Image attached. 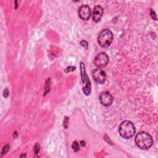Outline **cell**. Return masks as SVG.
<instances>
[{
    "label": "cell",
    "mask_w": 158,
    "mask_h": 158,
    "mask_svg": "<svg viewBox=\"0 0 158 158\" xmlns=\"http://www.w3.org/2000/svg\"><path fill=\"white\" fill-rule=\"evenodd\" d=\"M136 146L141 149H148L153 144V139L151 136L144 131L138 133L135 138Z\"/></svg>",
    "instance_id": "6da1fadb"
},
{
    "label": "cell",
    "mask_w": 158,
    "mask_h": 158,
    "mask_svg": "<svg viewBox=\"0 0 158 158\" xmlns=\"http://www.w3.org/2000/svg\"><path fill=\"white\" fill-rule=\"evenodd\" d=\"M119 133L125 139H130L135 133L136 128L133 123L128 120L122 122L119 126Z\"/></svg>",
    "instance_id": "7a4b0ae2"
},
{
    "label": "cell",
    "mask_w": 158,
    "mask_h": 158,
    "mask_svg": "<svg viewBox=\"0 0 158 158\" xmlns=\"http://www.w3.org/2000/svg\"><path fill=\"white\" fill-rule=\"evenodd\" d=\"M113 41V34L109 29H104L99 33L98 42L102 48H107L110 45Z\"/></svg>",
    "instance_id": "3957f363"
},
{
    "label": "cell",
    "mask_w": 158,
    "mask_h": 158,
    "mask_svg": "<svg viewBox=\"0 0 158 158\" xmlns=\"http://www.w3.org/2000/svg\"><path fill=\"white\" fill-rule=\"evenodd\" d=\"M80 69H81V76L82 81L83 83L85 84V86L83 88V91L86 95H89L91 93V83L90 81L89 80V78L86 73L85 70V65L83 63H80Z\"/></svg>",
    "instance_id": "277c9868"
},
{
    "label": "cell",
    "mask_w": 158,
    "mask_h": 158,
    "mask_svg": "<svg viewBox=\"0 0 158 158\" xmlns=\"http://www.w3.org/2000/svg\"><path fill=\"white\" fill-rule=\"evenodd\" d=\"M108 62L109 57L105 52H100L98 54L94 59V64L98 68L105 67Z\"/></svg>",
    "instance_id": "5b68a950"
},
{
    "label": "cell",
    "mask_w": 158,
    "mask_h": 158,
    "mask_svg": "<svg viewBox=\"0 0 158 158\" xmlns=\"http://www.w3.org/2000/svg\"><path fill=\"white\" fill-rule=\"evenodd\" d=\"M92 76L94 80L99 84L104 83L106 78V72L100 68L94 70L92 72Z\"/></svg>",
    "instance_id": "8992f818"
},
{
    "label": "cell",
    "mask_w": 158,
    "mask_h": 158,
    "mask_svg": "<svg viewBox=\"0 0 158 158\" xmlns=\"http://www.w3.org/2000/svg\"><path fill=\"white\" fill-rule=\"evenodd\" d=\"M78 14L80 19L83 20H88L91 15V10L89 6L85 4L81 6L78 10Z\"/></svg>",
    "instance_id": "52a82bcc"
},
{
    "label": "cell",
    "mask_w": 158,
    "mask_h": 158,
    "mask_svg": "<svg viewBox=\"0 0 158 158\" xmlns=\"http://www.w3.org/2000/svg\"><path fill=\"white\" fill-rule=\"evenodd\" d=\"M99 101L106 107L110 106L113 102V97L108 91L102 92L99 95Z\"/></svg>",
    "instance_id": "ba28073f"
},
{
    "label": "cell",
    "mask_w": 158,
    "mask_h": 158,
    "mask_svg": "<svg viewBox=\"0 0 158 158\" xmlns=\"http://www.w3.org/2000/svg\"><path fill=\"white\" fill-rule=\"evenodd\" d=\"M103 14V8L100 6H96L93 10V20L95 22H99Z\"/></svg>",
    "instance_id": "9c48e42d"
},
{
    "label": "cell",
    "mask_w": 158,
    "mask_h": 158,
    "mask_svg": "<svg viewBox=\"0 0 158 158\" xmlns=\"http://www.w3.org/2000/svg\"><path fill=\"white\" fill-rule=\"evenodd\" d=\"M72 149H73L75 152H78V151H79V149H80L79 144H78V143L76 141H75L73 142V143H72Z\"/></svg>",
    "instance_id": "30bf717a"
},
{
    "label": "cell",
    "mask_w": 158,
    "mask_h": 158,
    "mask_svg": "<svg viewBox=\"0 0 158 158\" xmlns=\"http://www.w3.org/2000/svg\"><path fill=\"white\" fill-rule=\"evenodd\" d=\"M40 146L39 145L38 143H36L35 146H34V151H35V153L36 154H38L39 151H40Z\"/></svg>",
    "instance_id": "8fae6325"
},
{
    "label": "cell",
    "mask_w": 158,
    "mask_h": 158,
    "mask_svg": "<svg viewBox=\"0 0 158 158\" xmlns=\"http://www.w3.org/2000/svg\"><path fill=\"white\" fill-rule=\"evenodd\" d=\"M150 15H151V18H152L153 20H157V17H156V13H155V12H154L152 9H151V10H150Z\"/></svg>",
    "instance_id": "7c38bea8"
},
{
    "label": "cell",
    "mask_w": 158,
    "mask_h": 158,
    "mask_svg": "<svg viewBox=\"0 0 158 158\" xmlns=\"http://www.w3.org/2000/svg\"><path fill=\"white\" fill-rule=\"evenodd\" d=\"M80 45H81V46H83L84 48H85V49H88V44L87 41H85V40L81 41L80 42Z\"/></svg>",
    "instance_id": "4fadbf2b"
},
{
    "label": "cell",
    "mask_w": 158,
    "mask_h": 158,
    "mask_svg": "<svg viewBox=\"0 0 158 158\" xmlns=\"http://www.w3.org/2000/svg\"><path fill=\"white\" fill-rule=\"evenodd\" d=\"M9 146H8L7 144L5 145V146H4V148H3V149H2V152H1V153H2L1 156H2L3 154H6V152L8 151V150H9Z\"/></svg>",
    "instance_id": "5bb4252c"
},
{
    "label": "cell",
    "mask_w": 158,
    "mask_h": 158,
    "mask_svg": "<svg viewBox=\"0 0 158 158\" xmlns=\"http://www.w3.org/2000/svg\"><path fill=\"white\" fill-rule=\"evenodd\" d=\"M75 67H67L65 70V72H72V71H73L75 70Z\"/></svg>",
    "instance_id": "9a60e30c"
},
{
    "label": "cell",
    "mask_w": 158,
    "mask_h": 158,
    "mask_svg": "<svg viewBox=\"0 0 158 158\" xmlns=\"http://www.w3.org/2000/svg\"><path fill=\"white\" fill-rule=\"evenodd\" d=\"M8 95H9V91L7 88H6L5 90L4 91V96L5 98H7L8 96Z\"/></svg>",
    "instance_id": "2e32d148"
},
{
    "label": "cell",
    "mask_w": 158,
    "mask_h": 158,
    "mask_svg": "<svg viewBox=\"0 0 158 158\" xmlns=\"http://www.w3.org/2000/svg\"><path fill=\"white\" fill-rule=\"evenodd\" d=\"M80 144H81V146H83V147L85 146V142L84 141H80Z\"/></svg>",
    "instance_id": "e0dca14e"
}]
</instances>
